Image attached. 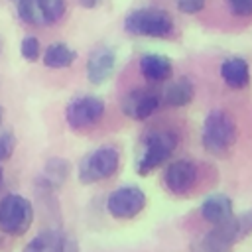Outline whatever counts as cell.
<instances>
[{
  "label": "cell",
  "mask_w": 252,
  "mask_h": 252,
  "mask_svg": "<svg viewBox=\"0 0 252 252\" xmlns=\"http://www.w3.org/2000/svg\"><path fill=\"white\" fill-rule=\"evenodd\" d=\"M2 181H4V173H2V167H0V187H2Z\"/></svg>",
  "instance_id": "27"
},
{
  "label": "cell",
  "mask_w": 252,
  "mask_h": 252,
  "mask_svg": "<svg viewBox=\"0 0 252 252\" xmlns=\"http://www.w3.org/2000/svg\"><path fill=\"white\" fill-rule=\"evenodd\" d=\"M226 2L234 16H240V18L252 16V0H226Z\"/></svg>",
  "instance_id": "23"
},
{
  "label": "cell",
  "mask_w": 252,
  "mask_h": 252,
  "mask_svg": "<svg viewBox=\"0 0 252 252\" xmlns=\"http://www.w3.org/2000/svg\"><path fill=\"white\" fill-rule=\"evenodd\" d=\"M63 240L65 234L55 230V228H47L37 232L26 246L22 252H61L63 248Z\"/></svg>",
  "instance_id": "18"
},
{
  "label": "cell",
  "mask_w": 252,
  "mask_h": 252,
  "mask_svg": "<svg viewBox=\"0 0 252 252\" xmlns=\"http://www.w3.org/2000/svg\"><path fill=\"white\" fill-rule=\"evenodd\" d=\"M140 73L150 83H163L171 77L173 65L171 59L161 53H146L140 59Z\"/></svg>",
  "instance_id": "13"
},
{
  "label": "cell",
  "mask_w": 252,
  "mask_h": 252,
  "mask_svg": "<svg viewBox=\"0 0 252 252\" xmlns=\"http://www.w3.org/2000/svg\"><path fill=\"white\" fill-rule=\"evenodd\" d=\"M71 171V165L67 159L63 158H49L45 161V167H43V175H41V183L45 189H59L67 175Z\"/></svg>",
  "instance_id": "19"
},
{
  "label": "cell",
  "mask_w": 252,
  "mask_h": 252,
  "mask_svg": "<svg viewBox=\"0 0 252 252\" xmlns=\"http://www.w3.org/2000/svg\"><path fill=\"white\" fill-rule=\"evenodd\" d=\"M120 165V152L116 146H98L94 150H91L81 161H79V181L85 185L91 183H98L104 181L108 177H112L118 171Z\"/></svg>",
  "instance_id": "4"
},
{
  "label": "cell",
  "mask_w": 252,
  "mask_h": 252,
  "mask_svg": "<svg viewBox=\"0 0 252 252\" xmlns=\"http://www.w3.org/2000/svg\"><path fill=\"white\" fill-rule=\"evenodd\" d=\"M146 193L136 185H122L114 189L106 199V211L110 217L128 220L138 217L146 207Z\"/></svg>",
  "instance_id": "7"
},
{
  "label": "cell",
  "mask_w": 252,
  "mask_h": 252,
  "mask_svg": "<svg viewBox=\"0 0 252 252\" xmlns=\"http://www.w3.org/2000/svg\"><path fill=\"white\" fill-rule=\"evenodd\" d=\"M201 217L207 222H211L213 226L226 222L228 219L234 217L232 199L224 193H213V195L205 197V201L201 203Z\"/></svg>",
  "instance_id": "12"
},
{
  "label": "cell",
  "mask_w": 252,
  "mask_h": 252,
  "mask_svg": "<svg viewBox=\"0 0 252 252\" xmlns=\"http://www.w3.org/2000/svg\"><path fill=\"white\" fill-rule=\"evenodd\" d=\"M33 220L32 203L18 193H8L0 199V230L10 236H22L28 232Z\"/></svg>",
  "instance_id": "5"
},
{
  "label": "cell",
  "mask_w": 252,
  "mask_h": 252,
  "mask_svg": "<svg viewBox=\"0 0 252 252\" xmlns=\"http://www.w3.org/2000/svg\"><path fill=\"white\" fill-rule=\"evenodd\" d=\"M232 246L234 242L224 234V230L220 226H213V230L191 244L189 252H232Z\"/></svg>",
  "instance_id": "16"
},
{
  "label": "cell",
  "mask_w": 252,
  "mask_h": 252,
  "mask_svg": "<svg viewBox=\"0 0 252 252\" xmlns=\"http://www.w3.org/2000/svg\"><path fill=\"white\" fill-rule=\"evenodd\" d=\"M222 224L226 226V230L230 232V236H232L234 242H238V240L250 236V234H252V207L246 209V211L240 213V215H234L232 219H228V220L222 222Z\"/></svg>",
  "instance_id": "20"
},
{
  "label": "cell",
  "mask_w": 252,
  "mask_h": 252,
  "mask_svg": "<svg viewBox=\"0 0 252 252\" xmlns=\"http://www.w3.org/2000/svg\"><path fill=\"white\" fill-rule=\"evenodd\" d=\"M61 252H79V244L73 240V238H69V236H65V240H63V248H61Z\"/></svg>",
  "instance_id": "25"
},
{
  "label": "cell",
  "mask_w": 252,
  "mask_h": 252,
  "mask_svg": "<svg viewBox=\"0 0 252 252\" xmlns=\"http://www.w3.org/2000/svg\"><path fill=\"white\" fill-rule=\"evenodd\" d=\"M14 148H16V136L12 132H2L0 134V163L12 156Z\"/></svg>",
  "instance_id": "22"
},
{
  "label": "cell",
  "mask_w": 252,
  "mask_h": 252,
  "mask_svg": "<svg viewBox=\"0 0 252 252\" xmlns=\"http://www.w3.org/2000/svg\"><path fill=\"white\" fill-rule=\"evenodd\" d=\"M173 28V18L161 8H138L124 18V30L138 37H167Z\"/></svg>",
  "instance_id": "3"
},
{
  "label": "cell",
  "mask_w": 252,
  "mask_h": 252,
  "mask_svg": "<svg viewBox=\"0 0 252 252\" xmlns=\"http://www.w3.org/2000/svg\"><path fill=\"white\" fill-rule=\"evenodd\" d=\"M14 2H18V0H14Z\"/></svg>",
  "instance_id": "28"
},
{
  "label": "cell",
  "mask_w": 252,
  "mask_h": 252,
  "mask_svg": "<svg viewBox=\"0 0 252 252\" xmlns=\"http://www.w3.org/2000/svg\"><path fill=\"white\" fill-rule=\"evenodd\" d=\"M220 77L230 89H244L250 85V65L244 57H226L220 63Z\"/></svg>",
  "instance_id": "14"
},
{
  "label": "cell",
  "mask_w": 252,
  "mask_h": 252,
  "mask_svg": "<svg viewBox=\"0 0 252 252\" xmlns=\"http://www.w3.org/2000/svg\"><path fill=\"white\" fill-rule=\"evenodd\" d=\"M197 173L191 159H173L163 171V185L173 195H187L197 183Z\"/></svg>",
  "instance_id": "10"
},
{
  "label": "cell",
  "mask_w": 252,
  "mask_h": 252,
  "mask_svg": "<svg viewBox=\"0 0 252 252\" xmlns=\"http://www.w3.org/2000/svg\"><path fill=\"white\" fill-rule=\"evenodd\" d=\"M67 12V0H18V14L30 26H51Z\"/></svg>",
  "instance_id": "8"
},
{
  "label": "cell",
  "mask_w": 252,
  "mask_h": 252,
  "mask_svg": "<svg viewBox=\"0 0 252 252\" xmlns=\"http://www.w3.org/2000/svg\"><path fill=\"white\" fill-rule=\"evenodd\" d=\"M75 59H77V51L61 41L47 45L43 51V65L49 69H67L75 63Z\"/></svg>",
  "instance_id": "17"
},
{
  "label": "cell",
  "mask_w": 252,
  "mask_h": 252,
  "mask_svg": "<svg viewBox=\"0 0 252 252\" xmlns=\"http://www.w3.org/2000/svg\"><path fill=\"white\" fill-rule=\"evenodd\" d=\"M177 148V134L171 130H154L144 136L142 152L136 159V171L140 175H150L154 169L163 165Z\"/></svg>",
  "instance_id": "2"
},
{
  "label": "cell",
  "mask_w": 252,
  "mask_h": 252,
  "mask_svg": "<svg viewBox=\"0 0 252 252\" xmlns=\"http://www.w3.org/2000/svg\"><path fill=\"white\" fill-rule=\"evenodd\" d=\"M193 96H195V87L189 77H179L171 81L161 93V100L167 106H187L193 100Z\"/></svg>",
  "instance_id": "15"
},
{
  "label": "cell",
  "mask_w": 252,
  "mask_h": 252,
  "mask_svg": "<svg viewBox=\"0 0 252 252\" xmlns=\"http://www.w3.org/2000/svg\"><path fill=\"white\" fill-rule=\"evenodd\" d=\"M20 53H22L24 59L35 61V59L39 57V53H41V43H39V39H37L35 35H26V37L22 39V43H20Z\"/></svg>",
  "instance_id": "21"
},
{
  "label": "cell",
  "mask_w": 252,
  "mask_h": 252,
  "mask_svg": "<svg viewBox=\"0 0 252 252\" xmlns=\"http://www.w3.org/2000/svg\"><path fill=\"white\" fill-rule=\"evenodd\" d=\"M116 67V51L112 47H96L89 53L87 59V79L93 85H102Z\"/></svg>",
  "instance_id": "11"
},
{
  "label": "cell",
  "mask_w": 252,
  "mask_h": 252,
  "mask_svg": "<svg viewBox=\"0 0 252 252\" xmlns=\"http://www.w3.org/2000/svg\"><path fill=\"white\" fill-rule=\"evenodd\" d=\"M234 142H236L234 118L220 108L211 110L203 122V130H201L203 148L213 156H222L234 146Z\"/></svg>",
  "instance_id": "1"
},
{
  "label": "cell",
  "mask_w": 252,
  "mask_h": 252,
  "mask_svg": "<svg viewBox=\"0 0 252 252\" xmlns=\"http://www.w3.org/2000/svg\"><path fill=\"white\" fill-rule=\"evenodd\" d=\"M175 4L183 14H197L205 8L207 0H175Z\"/></svg>",
  "instance_id": "24"
},
{
  "label": "cell",
  "mask_w": 252,
  "mask_h": 252,
  "mask_svg": "<svg viewBox=\"0 0 252 252\" xmlns=\"http://www.w3.org/2000/svg\"><path fill=\"white\" fill-rule=\"evenodd\" d=\"M104 116V102L94 94H81L69 100L65 108V120L73 130H87L100 122Z\"/></svg>",
  "instance_id": "6"
},
{
  "label": "cell",
  "mask_w": 252,
  "mask_h": 252,
  "mask_svg": "<svg viewBox=\"0 0 252 252\" xmlns=\"http://www.w3.org/2000/svg\"><path fill=\"white\" fill-rule=\"evenodd\" d=\"M83 8H87V10H93V8H96V6H100V2L102 0H77Z\"/></svg>",
  "instance_id": "26"
},
{
  "label": "cell",
  "mask_w": 252,
  "mask_h": 252,
  "mask_svg": "<svg viewBox=\"0 0 252 252\" xmlns=\"http://www.w3.org/2000/svg\"><path fill=\"white\" fill-rule=\"evenodd\" d=\"M161 104V94L154 89H132L124 94L120 108L122 112L132 120H146L150 118Z\"/></svg>",
  "instance_id": "9"
}]
</instances>
